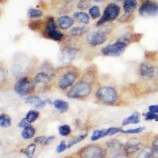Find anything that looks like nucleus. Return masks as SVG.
<instances>
[{"label":"nucleus","instance_id":"6ab92c4d","mask_svg":"<svg viewBox=\"0 0 158 158\" xmlns=\"http://www.w3.org/2000/svg\"><path fill=\"white\" fill-rule=\"evenodd\" d=\"M138 2L136 0H126L123 3V10L125 14L130 15L136 9Z\"/></svg>","mask_w":158,"mask_h":158},{"label":"nucleus","instance_id":"a18cd8bd","mask_svg":"<svg viewBox=\"0 0 158 158\" xmlns=\"http://www.w3.org/2000/svg\"><path fill=\"white\" fill-rule=\"evenodd\" d=\"M68 1H74V0H68Z\"/></svg>","mask_w":158,"mask_h":158},{"label":"nucleus","instance_id":"49530a36","mask_svg":"<svg viewBox=\"0 0 158 158\" xmlns=\"http://www.w3.org/2000/svg\"><path fill=\"white\" fill-rule=\"evenodd\" d=\"M0 1H1V2H2V1H3V0H0Z\"/></svg>","mask_w":158,"mask_h":158},{"label":"nucleus","instance_id":"f8f14e48","mask_svg":"<svg viewBox=\"0 0 158 158\" xmlns=\"http://www.w3.org/2000/svg\"><path fill=\"white\" fill-rule=\"evenodd\" d=\"M106 33L103 30H98L93 32L87 35L86 41L91 47H97L106 42Z\"/></svg>","mask_w":158,"mask_h":158},{"label":"nucleus","instance_id":"37998d69","mask_svg":"<svg viewBox=\"0 0 158 158\" xmlns=\"http://www.w3.org/2000/svg\"><path fill=\"white\" fill-rule=\"evenodd\" d=\"M115 2H120V1H126V0H114Z\"/></svg>","mask_w":158,"mask_h":158},{"label":"nucleus","instance_id":"dca6fc26","mask_svg":"<svg viewBox=\"0 0 158 158\" xmlns=\"http://www.w3.org/2000/svg\"><path fill=\"white\" fill-rule=\"evenodd\" d=\"M74 19L69 16H66V15L59 17L57 19V22H56V25H57L58 27L62 29H70L72 25H74Z\"/></svg>","mask_w":158,"mask_h":158},{"label":"nucleus","instance_id":"2f4dec72","mask_svg":"<svg viewBox=\"0 0 158 158\" xmlns=\"http://www.w3.org/2000/svg\"><path fill=\"white\" fill-rule=\"evenodd\" d=\"M89 15L92 17L93 19H96L97 18L101 17V12H100V8L97 6H94L89 9Z\"/></svg>","mask_w":158,"mask_h":158},{"label":"nucleus","instance_id":"ddd939ff","mask_svg":"<svg viewBox=\"0 0 158 158\" xmlns=\"http://www.w3.org/2000/svg\"><path fill=\"white\" fill-rule=\"evenodd\" d=\"M123 129L121 127H109L108 129H102V130H97L93 133L91 136V141L96 142V141L101 139V138H104L106 136H111V135H116V134L122 132Z\"/></svg>","mask_w":158,"mask_h":158},{"label":"nucleus","instance_id":"aec40b11","mask_svg":"<svg viewBox=\"0 0 158 158\" xmlns=\"http://www.w3.org/2000/svg\"><path fill=\"white\" fill-rule=\"evenodd\" d=\"M52 104L54 105L55 108L61 113L66 112L69 109V104L67 101H63V100H56L53 101Z\"/></svg>","mask_w":158,"mask_h":158},{"label":"nucleus","instance_id":"e433bc0d","mask_svg":"<svg viewBox=\"0 0 158 158\" xmlns=\"http://www.w3.org/2000/svg\"><path fill=\"white\" fill-rule=\"evenodd\" d=\"M145 119H146V121L157 120L158 114L153 113V112H151V111H148L147 113L145 115Z\"/></svg>","mask_w":158,"mask_h":158},{"label":"nucleus","instance_id":"c03bdc74","mask_svg":"<svg viewBox=\"0 0 158 158\" xmlns=\"http://www.w3.org/2000/svg\"><path fill=\"white\" fill-rule=\"evenodd\" d=\"M156 77H157L158 78V67H157V72H156Z\"/></svg>","mask_w":158,"mask_h":158},{"label":"nucleus","instance_id":"c85d7f7f","mask_svg":"<svg viewBox=\"0 0 158 158\" xmlns=\"http://www.w3.org/2000/svg\"><path fill=\"white\" fill-rule=\"evenodd\" d=\"M36 143H31L29 144L27 147L25 148V156L29 158H32L35 154V152H36Z\"/></svg>","mask_w":158,"mask_h":158},{"label":"nucleus","instance_id":"a19ab883","mask_svg":"<svg viewBox=\"0 0 158 158\" xmlns=\"http://www.w3.org/2000/svg\"><path fill=\"white\" fill-rule=\"evenodd\" d=\"M65 158H79L77 155H73V156H66Z\"/></svg>","mask_w":158,"mask_h":158},{"label":"nucleus","instance_id":"393cba45","mask_svg":"<svg viewBox=\"0 0 158 158\" xmlns=\"http://www.w3.org/2000/svg\"><path fill=\"white\" fill-rule=\"evenodd\" d=\"M40 112L36 110H30L27 112V114L25 115V118H26V120L28 121L29 124L34 123L35 121L39 118Z\"/></svg>","mask_w":158,"mask_h":158},{"label":"nucleus","instance_id":"4468645a","mask_svg":"<svg viewBox=\"0 0 158 158\" xmlns=\"http://www.w3.org/2000/svg\"><path fill=\"white\" fill-rule=\"evenodd\" d=\"M77 53H78V50L77 48L71 47L63 48L60 53V59L63 63H70L77 57Z\"/></svg>","mask_w":158,"mask_h":158},{"label":"nucleus","instance_id":"473e14b6","mask_svg":"<svg viewBox=\"0 0 158 158\" xmlns=\"http://www.w3.org/2000/svg\"><path fill=\"white\" fill-rule=\"evenodd\" d=\"M42 15H43V12L40 10L32 8V9H29V11H28V16L30 18H40Z\"/></svg>","mask_w":158,"mask_h":158},{"label":"nucleus","instance_id":"9b49d317","mask_svg":"<svg viewBox=\"0 0 158 158\" xmlns=\"http://www.w3.org/2000/svg\"><path fill=\"white\" fill-rule=\"evenodd\" d=\"M139 14L142 17H155L158 15V3L154 1H145L139 7Z\"/></svg>","mask_w":158,"mask_h":158},{"label":"nucleus","instance_id":"58836bf2","mask_svg":"<svg viewBox=\"0 0 158 158\" xmlns=\"http://www.w3.org/2000/svg\"><path fill=\"white\" fill-rule=\"evenodd\" d=\"M28 125H29V123H28V121L26 120V118H22V120L18 123V127L21 128H25V127H27Z\"/></svg>","mask_w":158,"mask_h":158},{"label":"nucleus","instance_id":"1a4fd4ad","mask_svg":"<svg viewBox=\"0 0 158 158\" xmlns=\"http://www.w3.org/2000/svg\"><path fill=\"white\" fill-rule=\"evenodd\" d=\"M147 145L143 142H127L123 144V154L127 158H134Z\"/></svg>","mask_w":158,"mask_h":158},{"label":"nucleus","instance_id":"ea45409f","mask_svg":"<svg viewBox=\"0 0 158 158\" xmlns=\"http://www.w3.org/2000/svg\"><path fill=\"white\" fill-rule=\"evenodd\" d=\"M149 111L153 112V113L158 114V105L157 104H154V105H150L149 107Z\"/></svg>","mask_w":158,"mask_h":158},{"label":"nucleus","instance_id":"5701e85b","mask_svg":"<svg viewBox=\"0 0 158 158\" xmlns=\"http://www.w3.org/2000/svg\"><path fill=\"white\" fill-rule=\"evenodd\" d=\"M74 19L77 20V22H81V23L84 24V25H87L89 23V16L87 15L86 13L85 12H75L74 14Z\"/></svg>","mask_w":158,"mask_h":158},{"label":"nucleus","instance_id":"a878e982","mask_svg":"<svg viewBox=\"0 0 158 158\" xmlns=\"http://www.w3.org/2000/svg\"><path fill=\"white\" fill-rule=\"evenodd\" d=\"M11 125V118L9 115L2 113L0 115V127L2 128H7Z\"/></svg>","mask_w":158,"mask_h":158},{"label":"nucleus","instance_id":"c756f323","mask_svg":"<svg viewBox=\"0 0 158 158\" xmlns=\"http://www.w3.org/2000/svg\"><path fill=\"white\" fill-rule=\"evenodd\" d=\"M152 146V158H158V135H156L151 142Z\"/></svg>","mask_w":158,"mask_h":158},{"label":"nucleus","instance_id":"b1692460","mask_svg":"<svg viewBox=\"0 0 158 158\" xmlns=\"http://www.w3.org/2000/svg\"><path fill=\"white\" fill-rule=\"evenodd\" d=\"M89 32V29L84 26L74 27L70 30V34L73 36H81Z\"/></svg>","mask_w":158,"mask_h":158},{"label":"nucleus","instance_id":"cd10ccee","mask_svg":"<svg viewBox=\"0 0 158 158\" xmlns=\"http://www.w3.org/2000/svg\"><path fill=\"white\" fill-rule=\"evenodd\" d=\"M25 103H26V104H30V105H32V106L36 108L38 104L41 102L42 100L38 96L32 95V96H29V97H28L27 98H25Z\"/></svg>","mask_w":158,"mask_h":158},{"label":"nucleus","instance_id":"f3484780","mask_svg":"<svg viewBox=\"0 0 158 158\" xmlns=\"http://www.w3.org/2000/svg\"><path fill=\"white\" fill-rule=\"evenodd\" d=\"M140 122V113L138 111H135L133 114H131L128 117L125 118L123 120V126H127L130 124H137Z\"/></svg>","mask_w":158,"mask_h":158},{"label":"nucleus","instance_id":"423d86ee","mask_svg":"<svg viewBox=\"0 0 158 158\" xmlns=\"http://www.w3.org/2000/svg\"><path fill=\"white\" fill-rule=\"evenodd\" d=\"M119 13H120V6H119L114 3V2L108 4L104 9L102 16L97 22L96 25L98 27V26H101L107 22H112L118 18Z\"/></svg>","mask_w":158,"mask_h":158},{"label":"nucleus","instance_id":"2eb2a0df","mask_svg":"<svg viewBox=\"0 0 158 158\" xmlns=\"http://www.w3.org/2000/svg\"><path fill=\"white\" fill-rule=\"evenodd\" d=\"M56 77V74L54 72L42 71L40 72L34 77V81L36 85H47L51 82L52 80Z\"/></svg>","mask_w":158,"mask_h":158},{"label":"nucleus","instance_id":"412c9836","mask_svg":"<svg viewBox=\"0 0 158 158\" xmlns=\"http://www.w3.org/2000/svg\"><path fill=\"white\" fill-rule=\"evenodd\" d=\"M152 146L151 145H147L139 151L134 158H152Z\"/></svg>","mask_w":158,"mask_h":158},{"label":"nucleus","instance_id":"bb28decb","mask_svg":"<svg viewBox=\"0 0 158 158\" xmlns=\"http://www.w3.org/2000/svg\"><path fill=\"white\" fill-rule=\"evenodd\" d=\"M87 135H88V134L85 133V134H82V135H77V136H76L75 138H72L71 140L69 141L68 144H67V146H68V148H71L72 146H74V145H76V144L82 142L83 140H85V138L87 137Z\"/></svg>","mask_w":158,"mask_h":158},{"label":"nucleus","instance_id":"0eeeda50","mask_svg":"<svg viewBox=\"0 0 158 158\" xmlns=\"http://www.w3.org/2000/svg\"><path fill=\"white\" fill-rule=\"evenodd\" d=\"M44 36L53 40L56 42H60L63 37V34L57 29V25L52 17H48L46 20L44 28Z\"/></svg>","mask_w":158,"mask_h":158},{"label":"nucleus","instance_id":"6e6552de","mask_svg":"<svg viewBox=\"0 0 158 158\" xmlns=\"http://www.w3.org/2000/svg\"><path fill=\"white\" fill-rule=\"evenodd\" d=\"M127 44L118 40L113 44H110L101 49V52L106 56H118L122 55L126 50Z\"/></svg>","mask_w":158,"mask_h":158},{"label":"nucleus","instance_id":"4be33fe9","mask_svg":"<svg viewBox=\"0 0 158 158\" xmlns=\"http://www.w3.org/2000/svg\"><path fill=\"white\" fill-rule=\"evenodd\" d=\"M56 137L55 136H38L36 137L34 139V142L36 144H40V145H42V146H48L49 144L52 143L53 141L55 140Z\"/></svg>","mask_w":158,"mask_h":158},{"label":"nucleus","instance_id":"a211bd4d","mask_svg":"<svg viewBox=\"0 0 158 158\" xmlns=\"http://www.w3.org/2000/svg\"><path fill=\"white\" fill-rule=\"evenodd\" d=\"M36 135V129L32 125H28L27 127H25V128H23L22 131V138L23 139H31Z\"/></svg>","mask_w":158,"mask_h":158},{"label":"nucleus","instance_id":"4c0bfd02","mask_svg":"<svg viewBox=\"0 0 158 158\" xmlns=\"http://www.w3.org/2000/svg\"><path fill=\"white\" fill-rule=\"evenodd\" d=\"M40 26H41V21H35V22H32V23L29 24V27L32 30H35Z\"/></svg>","mask_w":158,"mask_h":158},{"label":"nucleus","instance_id":"7ed1b4c3","mask_svg":"<svg viewBox=\"0 0 158 158\" xmlns=\"http://www.w3.org/2000/svg\"><path fill=\"white\" fill-rule=\"evenodd\" d=\"M78 74L77 69L73 67L65 68L63 72H60L57 77V87L63 91L71 88L78 78Z\"/></svg>","mask_w":158,"mask_h":158},{"label":"nucleus","instance_id":"39448f33","mask_svg":"<svg viewBox=\"0 0 158 158\" xmlns=\"http://www.w3.org/2000/svg\"><path fill=\"white\" fill-rule=\"evenodd\" d=\"M36 83L34 79L25 76L20 77L15 85V90L19 96H27L32 94L36 88Z\"/></svg>","mask_w":158,"mask_h":158},{"label":"nucleus","instance_id":"72a5a7b5","mask_svg":"<svg viewBox=\"0 0 158 158\" xmlns=\"http://www.w3.org/2000/svg\"><path fill=\"white\" fill-rule=\"evenodd\" d=\"M144 130H146V128L143 127H141L134 128V129H128L126 130V131L123 130L122 133L127 134V135H136V134H139L142 132Z\"/></svg>","mask_w":158,"mask_h":158},{"label":"nucleus","instance_id":"7c9ffc66","mask_svg":"<svg viewBox=\"0 0 158 158\" xmlns=\"http://www.w3.org/2000/svg\"><path fill=\"white\" fill-rule=\"evenodd\" d=\"M59 133L61 136L67 137L71 134V128L69 125L64 124L59 127Z\"/></svg>","mask_w":158,"mask_h":158},{"label":"nucleus","instance_id":"c9c22d12","mask_svg":"<svg viewBox=\"0 0 158 158\" xmlns=\"http://www.w3.org/2000/svg\"><path fill=\"white\" fill-rule=\"evenodd\" d=\"M67 148H68V146H67L66 142H65V141H61L60 143L58 145L57 148H56V152H57L58 153H63V152H64Z\"/></svg>","mask_w":158,"mask_h":158},{"label":"nucleus","instance_id":"79ce46f5","mask_svg":"<svg viewBox=\"0 0 158 158\" xmlns=\"http://www.w3.org/2000/svg\"><path fill=\"white\" fill-rule=\"evenodd\" d=\"M94 1H95V2H103L104 0H94Z\"/></svg>","mask_w":158,"mask_h":158},{"label":"nucleus","instance_id":"f03ea898","mask_svg":"<svg viewBox=\"0 0 158 158\" xmlns=\"http://www.w3.org/2000/svg\"><path fill=\"white\" fill-rule=\"evenodd\" d=\"M96 98L105 105H115L118 101V94L116 89L111 85H103L96 92Z\"/></svg>","mask_w":158,"mask_h":158},{"label":"nucleus","instance_id":"f704fd0d","mask_svg":"<svg viewBox=\"0 0 158 158\" xmlns=\"http://www.w3.org/2000/svg\"><path fill=\"white\" fill-rule=\"evenodd\" d=\"M91 5V1L90 0H81L79 2V3L77 4V9L80 10H85L88 9L89 7Z\"/></svg>","mask_w":158,"mask_h":158},{"label":"nucleus","instance_id":"9d476101","mask_svg":"<svg viewBox=\"0 0 158 158\" xmlns=\"http://www.w3.org/2000/svg\"><path fill=\"white\" fill-rule=\"evenodd\" d=\"M138 74L144 80H151L156 75L157 68L154 65L149 62H144L141 63L138 69Z\"/></svg>","mask_w":158,"mask_h":158},{"label":"nucleus","instance_id":"f257e3e1","mask_svg":"<svg viewBox=\"0 0 158 158\" xmlns=\"http://www.w3.org/2000/svg\"><path fill=\"white\" fill-rule=\"evenodd\" d=\"M79 158H109L106 146L101 144H89L81 148L76 153Z\"/></svg>","mask_w":158,"mask_h":158},{"label":"nucleus","instance_id":"20e7f679","mask_svg":"<svg viewBox=\"0 0 158 158\" xmlns=\"http://www.w3.org/2000/svg\"><path fill=\"white\" fill-rule=\"evenodd\" d=\"M93 91L92 83L85 79H81L68 90L67 96L70 99H84L88 97Z\"/></svg>","mask_w":158,"mask_h":158}]
</instances>
